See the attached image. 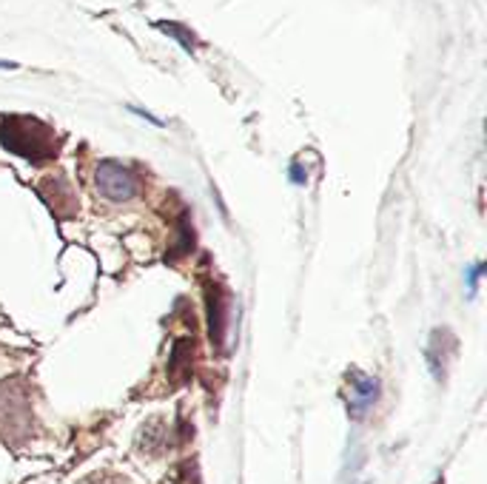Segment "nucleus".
Returning a JSON list of instances; mask_svg holds the SVG:
<instances>
[{
	"mask_svg": "<svg viewBox=\"0 0 487 484\" xmlns=\"http://www.w3.org/2000/svg\"><path fill=\"white\" fill-rule=\"evenodd\" d=\"M0 69H14V63H9V61H0Z\"/></svg>",
	"mask_w": 487,
	"mask_h": 484,
	"instance_id": "nucleus-14",
	"label": "nucleus"
},
{
	"mask_svg": "<svg viewBox=\"0 0 487 484\" xmlns=\"http://www.w3.org/2000/svg\"><path fill=\"white\" fill-rule=\"evenodd\" d=\"M288 177H291V183H296V185H305V183H308V174L303 171V166H299V163H291Z\"/></svg>",
	"mask_w": 487,
	"mask_h": 484,
	"instance_id": "nucleus-11",
	"label": "nucleus"
},
{
	"mask_svg": "<svg viewBox=\"0 0 487 484\" xmlns=\"http://www.w3.org/2000/svg\"><path fill=\"white\" fill-rule=\"evenodd\" d=\"M83 484H126V479H118V476H92V479H85Z\"/></svg>",
	"mask_w": 487,
	"mask_h": 484,
	"instance_id": "nucleus-12",
	"label": "nucleus"
},
{
	"mask_svg": "<svg viewBox=\"0 0 487 484\" xmlns=\"http://www.w3.org/2000/svg\"><path fill=\"white\" fill-rule=\"evenodd\" d=\"M0 143L6 152L28 160V163H49L57 157L54 128L40 123L37 117H4L0 120Z\"/></svg>",
	"mask_w": 487,
	"mask_h": 484,
	"instance_id": "nucleus-1",
	"label": "nucleus"
},
{
	"mask_svg": "<svg viewBox=\"0 0 487 484\" xmlns=\"http://www.w3.org/2000/svg\"><path fill=\"white\" fill-rule=\"evenodd\" d=\"M191 345H194V342L183 340V342H177L175 354H171L168 368H171V373H175V379H183L185 371H189V365H191Z\"/></svg>",
	"mask_w": 487,
	"mask_h": 484,
	"instance_id": "nucleus-9",
	"label": "nucleus"
},
{
	"mask_svg": "<svg viewBox=\"0 0 487 484\" xmlns=\"http://www.w3.org/2000/svg\"><path fill=\"white\" fill-rule=\"evenodd\" d=\"M351 402H348V414L353 419H365V414L377 405L379 399V379L365 376V373H351Z\"/></svg>",
	"mask_w": 487,
	"mask_h": 484,
	"instance_id": "nucleus-5",
	"label": "nucleus"
},
{
	"mask_svg": "<svg viewBox=\"0 0 487 484\" xmlns=\"http://www.w3.org/2000/svg\"><path fill=\"white\" fill-rule=\"evenodd\" d=\"M97 192L111 202H126L137 194V180L126 166L114 163V160H103L94 171Z\"/></svg>",
	"mask_w": 487,
	"mask_h": 484,
	"instance_id": "nucleus-2",
	"label": "nucleus"
},
{
	"mask_svg": "<svg viewBox=\"0 0 487 484\" xmlns=\"http://www.w3.org/2000/svg\"><path fill=\"white\" fill-rule=\"evenodd\" d=\"M40 197L46 200L52 214L57 219H69L77 214V197L71 192V185L63 177H49L40 183Z\"/></svg>",
	"mask_w": 487,
	"mask_h": 484,
	"instance_id": "nucleus-3",
	"label": "nucleus"
},
{
	"mask_svg": "<svg viewBox=\"0 0 487 484\" xmlns=\"http://www.w3.org/2000/svg\"><path fill=\"white\" fill-rule=\"evenodd\" d=\"M231 299L220 285H208V328H211V342L217 350L225 345V331H228V319H231Z\"/></svg>",
	"mask_w": 487,
	"mask_h": 484,
	"instance_id": "nucleus-4",
	"label": "nucleus"
},
{
	"mask_svg": "<svg viewBox=\"0 0 487 484\" xmlns=\"http://www.w3.org/2000/svg\"><path fill=\"white\" fill-rule=\"evenodd\" d=\"M442 336H445V331H434L431 348H427V362H431V373H434L436 382H442V379H445L448 354H453V350H456V340H453V336L448 340V345H442Z\"/></svg>",
	"mask_w": 487,
	"mask_h": 484,
	"instance_id": "nucleus-6",
	"label": "nucleus"
},
{
	"mask_svg": "<svg viewBox=\"0 0 487 484\" xmlns=\"http://www.w3.org/2000/svg\"><path fill=\"white\" fill-rule=\"evenodd\" d=\"M157 29H160L163 35H168V37H175L180 46L189 52V54H194L197 52V40H194V32H189L185 26H180V23H175V21H157Z\"/></svg>",
	"mask_w": 487,
	"mask_h": 484,
	"instance_id": "nucleus-7",
	"label": "nucleus"
},
{
	"mask_svg": "<svg viewBox=\"0 0 487 484\" xmlns=\"http://www.w3.org/2000/svg\"><path fill=\"white\" fill-rule=\"evenodd\" d=\"M482 274H484V262H476V266L467 271V291H470V297H476V285L482 280Z\"/></svg>",
	"mask_w": 487,
	"mask_h": 484,
	"instance_id": "nucleus-10",
	"label": "nucleus"
},
{
	"mask_svg": "<svg viewBox=\"0 0 487 484\" xmlns=\"http://www.w3.org/2000/svg\"><path fill=\"white\" fill-rule=\"evenodd\" d=\"M128 109H132L134 114H140V117H146V120H149V123H154L157 128H163V120H157V117H154V114H149V111H142V109H137V106H128Z\"/></svg>",
	"mask_w": 487,
	"mask_h": 484,
	"instance_id": "nucleus-13",
	"label": "nucleus"
},
{
	"mask_svg": "<svg viewBox=\"0 0 487 484\" xmlns=\"http://www.w3.org/2000/svg\"><path fill=\"white\" fill-rule=\"evenodd\" d=\"M140 447L151 453V456H160V453L168 447V436H166V424L160 422V433H154V422L142 428V436H140Z\"/></svg>",
	"mask_w": 487,
	"mask_h": 484,
	"instance_id": "nucleus-8",
	"label": "nucleus"
}]
</instances>
